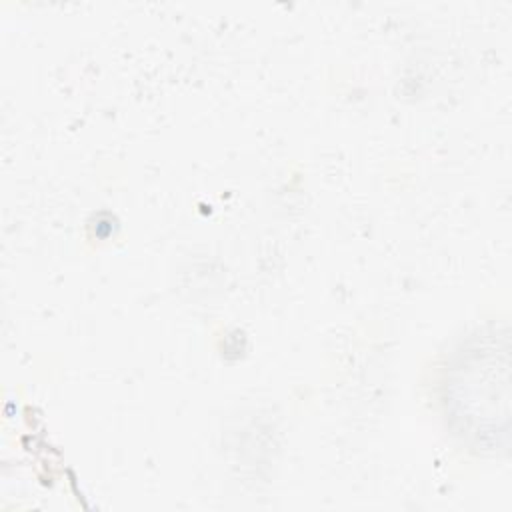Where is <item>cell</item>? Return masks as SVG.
Wrapping results in <instances>:
<instances>
[{"label": "cell", "mask_w": 512, "mask_h": 512, "mask_svg": "<svg viewBox=\"0 0 512 512\" xmlns=\"http://www.w3.org/2000/svg\"><path fill=\"white\" fill-rule=\"evenodd\" d=\"M448 398L460 434L484 450L506 448L508 436V336L486 334L458 354Z\"/></svg>", "instance_id": "cell-1"}]
</instances>
